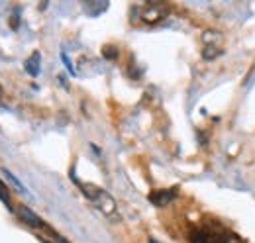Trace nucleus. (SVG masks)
<instances>
[{"label":"nucleus","mask_w":255,"mask_h":243,"mask_svg":"<svg viewBox=\"0 0 255 243\" xmlns=\"http://www.w3.org/2000/svg\"><path fill=\"white\" fill-rule=\"evenodd\" d=\"M167 12H169L167 4H163V2H149V4L143 6L141 18H143V22H147V24H157L161 18L167 16Z\"/></svg>","instance_id":"f257e3e1"},{"label":"nucleus","mask_w":255,"mask_h":243,"mask_svg":"<svg viewBox=\"0 0 255 243\" xmlns=\"http://www.w3.org/2000/svg\"><path fill=\"white\" fill-rule=\"evenodd\" d=\"M177 198V188H161V190H153L149 194V202L157 208H163V206H169L173 200Z\"/></svg>","instance_id":"f03ea898"},{"label":"nucleus","mask_w":255,"mask_h":243,"mask_svg":"<svg viewBox=\"0 0 255 243\" xmlns=\"http://www.w3.org/2000/svg\"><path fill=\"white\" fill-rule=\"evenodd\" d=\"M93 202H95L96 208L104 214V216H112V214L116 212V200L106 190H102V188H98V192H96Z\"/></svg>","instance_id":"7ed1b4c3"},{"label":"nucleus","mask_w":255,"mask_h":243,"mask_svg":"<svg viewBox=\"0 0 255 243\" xmlns=\"http://www.w3.org/2000/svg\"><path fill=\"white\" fill-rule=\"evenodd\" d=\"M16 212H18L20 220H22L24 224H28V226H32V228H47V226L43 224V220H41L37 214H33L28 206H20Z\"/></svg>","instance_id":"20e7f679"},{"label":"nucleus","mask_w":255,"mask_h":243,"mask_svg":"<svg viewBox=\"0 0 255 243\" xmlns=\"http://www.w3.org/2000/svg\"><path fill=\"white\" fill-rule=\"evenodd\" d=\"M41 55H39V51H33L32 55L26 59L24 63V69H26V73L28 75H32V77H37L39 73H41Z\"/></svg>","instance_id":"39448f33"},{"label":"nucleus","mask_w":255,"mask_h":243,"mask_svg":"<svg viewBox=\"0 0 255 243\" xmlns=\"http://www.w3.org/2000/svg\"><path fill=\"white\" fill-rule=\"evenodd\" d=\"M204 47H222V33L214 30H206L202 33Z\"/></svg>","instance_id":"423d86ee"},{"label":"nucleus","mask_w":255,"mask_h":243,"mask_svg":"<svg viewBox=\"0 0 255 243\" xmlns=\"http://www.w3.org/2000/svg\"><path fill=\"white\" fill-rule=\"evenodd\" d=\"M108 8V2H104V0H93V2H85V12L89 14V16H100L104 10Z\"/></svg>","instance_id":"0eeeda50"},{"label":"nucleus","mask_w":255,"mask_h":243,"mask_svg":"<svg viewBox=\"0 0 255 243\" xmlns=\"http://www.w3.org/2000/svg\"><path fill=\"white\" fill-rule=\"evenodd\" d=\"M2 175H4V177H6L8 181H10V184H12V186H14V188H16L18 192H22V194H28V190H26V186H24L22 182H20V181H18V179H16V175H14L12 171H8V169L4 167V169H2Z\"/></svg>","instance_id":"6e6552de"},{"label":"nucleus","mask_w":255,"mask_h":243,"mask_svg":"<svg viewBox=\"0 0 255 243\" xmlns=\"http://www.w3.org/2000/svg\"><path fill=\"white\" fill-rule=\"evenodd\" d=\"M222 53H224L222 47H204V49H202V59L214 61L216 57H220Z\"/></svg>","instance_id":"1a4fd4ad"},{"label":"nucleus","mask_w":255,"mask_h":243,"mask_svg":"<svg viewBox=\"0 0 255 243\" xmlns=\"http://www.w3.org/2000/svg\"><path fill=\"white\" fill-rule=\"evenodd\" d=\"M0 200H2V202H4V204H6L8 208H10V210H12V200H10V188H8V186H6V184H4L2 181H0Z\"/></svg>","instance_id":"9d476101"},{"label":"nucleus","mask_w":255,"mask_h":243,"mask_svg":"<svg viewBox=\"0 0 255 243\" xmlns=\"http://www.w3.org/2000/svg\"><path fill=\"white\" fill-rule=\"evenodd\" d=\"M102 55H104L106 59H116V57H118V49L112 47V45H106V47L102 49Z\"/></svg>","instance_id":"9b49d317"},{"label":"nucleus","mask_w":255,"mask_h":243,"mask_svg":"<svg viewBox=\"0 0 255 243\" xmlns=\"http://www.w3.org/2000/svg\"><path fill=\"white\" fill-rule=\"evenodd\" d=\"M61 59H63V63H65V67H67V71H69V73H71V75H75V73H77V71H75V67H73V63H71V61H69V57H67V53H61Z\"/></svg>","instance_id":"f8f14e48"},{"label":"nucleus","mask_w":255,"mask_h":243,"mask_svg":"<svg viewBox=\"0 0 255 243\" xmlns=\"http://www.w3.org/2000/svg\"><path fill=\"white\" fill-rule=\"evenodd\" d=\"M47 230H49V228H47ZM49 232H51V238H53V242L55 243H71V242H67L63 236H59L57 232H53V230H49Z\"/></svg>","instance_id":"ddd939ff"},{"label":"nucleus","mask_w":255,"mask_h":243,"mask_svg":"<svg viewBox=\"0 0 255 243\" xmlns=\"http://www.w3.org/2000/svg\"><path fill=\"white\" fill-rule=\"evenodd\" d=\"M39 242H41V243H49V242H47V240H39Z\"/></svg>","instance_id":"4468645a"},{"label":"nucleus","mask_w":255,"mask_h":243,"mask_svg":"<svg viewBox=\"0 0 255 243\" xmlns=\"http://www.w3.org/2000/svg\"><path fill=\"white\" fill-rule=\"evenodd\" d=\"M0 100H2V87H0Z\"/></svg>","instance_id":"2eb2a0df"}]
</instances>
